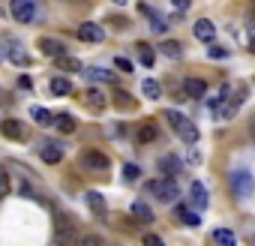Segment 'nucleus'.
I'll list each match as a JSON object with an SVG mask.
<instances>
[{
  "label": "nucleus",
  "mask_w": 255,
  "mask_h": 246,
  "mask_svg": "<svg viewBox=\"0 0 255 246\" xmlns=\"http://www.w3.org/2000/svg\"><path fill=\"white\" fill-rule=\"evenodd\" d=\"M165 120L171 123V129L186 141V144H195L198 141V129H195V123L189 117H183L180 111H165Z\"/></svg>",
  "instance_id": "nucleus-1"
},
{
  "label": "nucleus",
  "mask_w": 255,
  "mask_h": 246,
  "mask_svg": "<svg viewBox=\"0 0 255 246\" xmlns=\"http://www.w3.org/2000/svg\"><path fill=\"white\" fill-rule=\"evenodd\" d=\"M0 48H3V54H6V60L9 63H15V66H30V54H27V48L15 39V36H3V42H0Z\"/></svg>",
  "instance_id": "nucleus-2"
},
{
  "label": "nucleus",
  "mask_w": 255,
  "mask_h": 246,
  "mask_svg": "<svg viewBox=\"0 0 255 246\" xmlns=\"http://www.w3.org/2000/svg\"><path fill=\"white\" fill-rule=\"evenodd\" d=\"M147 192L153 195V198H159V201H165V204H171V201H177V183L171 180V177H165V180H150L147 183Z\"/></svg>",
  "instance_id": "nucleus-3"
},
{
  "label": "nucleus",
  "mask_w": 255,
  "mask_h": 246,
  "mask_svg": "<svg viewBox=\"0 0 255 246\" xmlns=\"http://www.w3.org/2000/svg\"><path fill=\"white\" fill-rule=\"evenodd\" d=\"M9 15L15 21L27 24V21L36 18V3H33V0H12V3H9Z\"/></svg>",
  "instance_id": "nucleus-4"
},
{
  "label": "nucleus",
  "mask_w": 255,
  "mask_h": 246,
  "mask_svg": "<svg viewBox=\"0 0 255 246\" xmlns=\"http://www.w3.org/2000/svg\"><path fill=\"white\" fill-rule=\"evenodd\" d=\"M231 189H234L237 198H249V195L255 192L252 174H249V171H234V174H231Z\"/></svg>",
  "instance_id": "nucleus-5"
},
{
  "label": "nucleus",
  "mask_w": 255,
  "mask_h": 246,
  "mask_svg": "<svg viewBox=\"0 0 255 246\" xmlns=\"http://www.w3.org/2000/svg\"><path fill=\"white\" fill-rule=\"evenodd\" d=\"M36 150H39V156H42V162H48V165H57V162L63 159V147H60L57 141H51V138H42Z\"/></svg>",
  "instance_id": "nucleus-6"
},
{
  "label": "nucleus",
  "mask_w": 255,
  "mask_h": 246,
  "mask_svg": "<svg viewBox=\"0 0 255 246\" xmlns=\"http://www.w3.org/2000/svg\"><path fill=\"white\" fill-rule=\"evenodd\" d=\"M78 39H81V42H93V45H96V42H102V39H105V30H102L99 24H93V21H84V24L78 27Z\"/></svg>",
  "instance_id": "nucleus-7"
},
{
  "label": "nucleus",
  "mask_w": 255,
  "mask_h": 246,
  "mask_svg": "<svg viewBox=\"0 0 255 246\" xmlns=\"http://www.w3.org/2000/svg\"><path fill=\"white\" fill-rule=\"evenodd\" d=\"M81 162L87 165V168H93V171H105L111 162H108V156L105 153H99V150H84L81 153Z\"/></svg>",
  "instance_id": "nucleus-8"
},
{
  "label": "nucleus",
  "mask_w": 255,
  "mask_h": 246,
  "mask_svg": "<svg viewBox=\"0 0 255 246\" xmlns=\"http://www.w3.org/2000/svg\"><path fill=\"white\" fill-rule=\"evenodd\" d=\"M0 132H3L9 141H21L27 132H24V123L21 120H3V123H0Z\"/></svg>",
  "instance_id": "nucleus-9"
},
{
  "label": "nucleus",
  "mask_w": 255,
  "mask_h": 246,
  "mask_svg": "<svg viewBox=\"0 0 255 246\" xmlns=\"http://www.w3.org/2000/svg\"><path fill=\"white\" fill-rule=\"evenodd\" d=\"M189 204H192L195 210H204V207H207V189H204V183L195 180V183L189 186Z\"/></svg>",
  "instance_id": "nucleus-10"
},
{
  "label": "nucleus",
  "mask_w": 255,
  "mask_h": 246,
  "mask_svg": "<svg viewBox=\"0 0 255 246\" xmlns=\"http://www.w3.org/2000/svg\"><path fill=\"white\" fill-rule=\"evenodd\" d=\"M177 219L183 222V225H189V228H198L201 225V216H198V210H192V207H186V204H177Z\"/></svg>",
  "instance_id": "nucleus-11"
},
{
  "label": "nucleus",
  "mask_w": 255,
  "mask_h": 246,
  "mask_svg": "<svg viewBox=\"0 0 255 246\" xmlns=\"http://www.w3.org/2000/svg\"><path fill=\"white\" fill-rule=\"evenodd\" d=\"M213 36H216V27H213V21H207V18H198V21H195V39H201V42H213Z\"/></svg>",
  "instance_id": "nucleus-12"
},
{
  "label": "nucleus",
  "mask_w": 255,
  "mask_h": 246,
  "mask_svg": "<svg viewBox=\"0 0 255 246\" xmlns=\"http://www.w3.org/2000/svg\"><path fill=\"white\" fill-rule=\"evenodd\" d=\"M183 90H186V96L201 99V96L207 93V84H204L201 78H183Z\"/></svg>",
  "instance_id": "nucleus-13"
},
{
  "label": "nucleus",
  "mask_w": 255,
  "mask_h": 246,
  "mask_svg": "<svg viewBox=\"0 0 255 246\" xmlns=\"http://www.w3.org/2000/svg\"><path fill=\"white\" fill-rule=\"evenodd\" d=\"M39 51H42V54H48L51 60H54V57H60V54H66L63 42H57V39H39Z\"/></svg>",
  "instance_id": "nucleus-14"
},
{
  "label": "nucleus",
  "mask_w": 255,
  "mask_h": 246,
  "mask_svg": "<svg viewBox=\"0 0 255 246\" xmlns=\"http://www.w3.org/2000/svg\"><path fill=\"white\" fill-rule=\"evenodd\" d=\"M84 102H87V105H90L93 111H102L108 99H105V93H102V90H96V87H90V90H84Z\"/></svg>",
  "instance_id": "nucleus-15"
},
{
  "label": "nucleus",
  "mask_w": 255,
  "mask_h": 246,
  "mask_svg": "<svg viewBox=\"0 0 255 246\" xmlns=\"http://www.w3.org/2000/svg\"><path fill=\"white\" fill-rule=\"evenodd\" d=\"M54 129H60L63 135L75 132V117L72 114H54Z\"/></svg>",
  "instance_id": "nucleus-16"
},
{
  "label": "nucleus",
  "mask_w": 255,
  "mask_h": 246,
  "mask_svg": "<svg viewBox=\"0 0 255 246\" xmlns=\"http://www.w3.org/2000/svg\"><path fill=\"white\" fill-rule=\"evenodd\" d=\"M54 66L57 69H63V72H78V69H84L75 57H69V54H60V57H54Z\"/></svg>",
  "instance_id": "nucleus-17"
},
{
  "label": "nucleus",
  "mask_w": 255,
  "mask_h": 246,
  "mask_svg": "<svg viewBox=\"0 0 255 246\" xmlns=\"http://www.w3.org/2000/svg\"><path fill=\"white\" fill-rule=\"evenodd\" d=\"M81 72H84V78H90V81H114V75H111L108 69H99V66H84Z\"/></svg>",
  "instance_id": "nucleus-18"
},
{
  "label": "nucleus",
  "mask_w": 255,
  "mask_h": 246,
  "mask_svg": "<svg viewBox=\"0 0 255 246\" xmlns=\"http://www.w3.org/2000/svg\"><path fill=\"white\" fill-rule=\"evenodd\" d=\"M30 117L39 123V126H54V114H51V111H45V108H39V105H33V108H30Z\"/></svg>",
  "instance_id": "nucleus-19"
},
{
  "label": "nucleus",
  "mask_w": 255,
  "mask_h": 246,
  "mask_svg": "<svg viewBox=\"0 0 255 246\" xmlns=\"http://www.w3.org/2000/svg\"><path fill=\"white\" fill-rule=\"evenodd\" d=\"M159 51H162L165 57H171V60H177V57H183V45H180V42H174V39H168V42H162V45H159Z\"/></svg>",
  "instance_id": "nucleus-20"
},
{
  "label": "nucleus",
  "mask_w": 255,
  "mask_h": 246,
  "mask_svg": "<svg viewBox=\"0 0 255 246\" xmlns=\"http://www.w3.org/2000/svg\"><path fill=\"white\" fill-rule=\"evenodd\" d=\"M141 90H144L147 99H159V96H162V87H159L156 78H144V81H141Z\"/></svg>",
  "instance_id": "nucleus-21"
},
{
  "label": "nucleus",
  "mask_w": 255,
  "mask_h": 246,
  "mask_svg": "<svg viewBox=\"0 0 255 246\" xmlns=\"http://www.w3.org/2000/svg\"><path fill=\"white\" fill-rule=\"evenodd\" d=\"M84 201H87V207H90L96 216H102V213H105V201H102V195H99V192H87V195H84Z\"/></svg>",
  "instance_id": "nucleus-22"
},
{
  "label": "nucleus",
  "mask_w": 255,
  "mask_h": 246,
  "mask_svg": "<svg viewBox=\"0 0 255 246\" xmlns=\"http://www.w3.org/2000/svg\"><path fill=\"white\" fill-rule=\"evenodd\" d=\"M135 48H138V60H141L144 66H153V63H156V54H153V48H150L147 42H138Z\"/></svg>",
  "instance_id": "nucleus-23"
},
{
  "label": "nucleus",
  "mask_w": 255,
  "mask_h": 246,
  "mask_svg": "<svg viewBox=\"0 0 255 246\" xmlns=\"http://www.w3.org/2000/svg\"><path fill=\"white\" fill-rule=\"evenodd\" d=\"M51 93H54V96L72 93V81H69V78H51Z\"/></svg>",
  "instance_id": "nucleus-24"
},
{
  "label": "nucleus",
  "mask_w": 255,
  "mask_h": 246,
  "mask_svg": "<svg viewBox=\"0 0 255 246\" xmlns=\"http://www.w3.org/2000/svg\"><path fill=\"white\" fill-rule=\"evenodd\" d=\"M132 216L141 219V222H153V210H150L144 201H135V204H132Z\"/></svg>",
  "instance_id": "nucleus-25"
},
{
  "label": "nucleus",
  "mask_w": 255,
  "mask_h": 246,
  "mask_svg": "<svg viewBox=\"0 0 255 246\" xmlns=\"http://www.w3.org/2000/svg\"><path fill=\"white\" fill-rule=\"evenodd\" d=\"M141 144H147V141H153L156 138V126H153V123L147 120V123H141V126H138V135H135Z\"/></svg>",
  "instance_id": "nucleus-26"
},
{
  "label": "nucleus",
  "mask_w": 255,
  "mask_h": 246,
  "mask_svg": "<svg viewBox=\"0 0 255 246\" xmlns=\"http://www.w3.org/2000/svg\"><path fill=\"white\" fill-rule=\"evenodd\" d=\"M159 168H162V171H165L168 177H174V174H180V162H177L174 156H162V159H159Z\"/></svg>",
  "instance_id": "nucleus-27"
},
{
  "label": "nucleus",
  "mask_w": 255,
  "mask_h": 246,
  "mask_svg": "<svg viewBox=\"0 0 255 246\" xmlns=\"http://www.w3.org/2000/svg\"><path fill=\"white\" fill-rule=\"evenodd\" d=\"M213 243H222V246H234V243H237V237H234L228 228H216V231H213Z\"/></svg>",
  "instance_id": "nucleus-28"
},
{
  "label": "nucleus",
  "mask_w": 255,
  "mask_h": 246,
  "mask_svg": "<svg viewBox=\"0 0 255 246\" xmlns=\"http://www.w3.org/2000/svg\"><path fill=\"white\" fill-rule=\"evenodd\" d=\"M114 105H117V108H123V111H129V108H135V99H132L129 93L117 90V93H114Z\"/></svg>",
  "instance_id": "nucleus-29"
},
{
  "label": "nucleus",
  "mask_w": 255,
  "mask_h": 246,
  "mask_svg": "<svg viewBox=\"0 0 255 246\" xmlns=\"http://www.w3.org/2000/svg\"><path fill=\"white\" fill-rule=\"evenodd\" d=\"M9 195V177H6V171L0 168V198H6Z\"/></svg>",
  "instance_id": "nucleus-30"
},
{
  "label": "nucleus",
  "mask_w": 255,
  "mask_h": 246,
  "mask_svg": "<svg viewBox=\"0 0 255 246\" xmlns=\"http://www.w3.org/2000/svg\"><path fill=\"white\" fill-rule=\"evenodd\" d=\"M207 57H213V60H225V57H228V51H225V48H219V45H210Z\"/></svg>",
  "instance_id": "nucleus-31"
},
{
  "label": "nucleus",
  "mask_w": 255,
  "mask_h": 246,
  "mask_svg": "<svg viewBox=\"0 0 255 246\" xmlns=\"http://www.w3.org/2000/svg\"><path fill=\"white\" fill-rule=\"evenodd\" d=\"M138 174H141L138 165H123V177H126V180H138Z\"/></svg>",
  "instance_id": "nucleus-32"
},
{
  "label": "nucleus",
  "mask_w": 255,
  "mask_h": 246,
  "mask_svg": "<svg viewBox=\"0 0 255 246\" xmlns=\"http://www.w3.org/2000/svg\"><path fill=\"white\" fill-rule=\"evenodd\" d=\"M171 6H177L180 12H186V9L192 6V0H171Z\"/></svg>",
  "instance_id": "nucleus-33"
},
{
  "label": "nucleus",
  "mask_w": 255,
  "mask_h": 246,
  "mask_svg": "<svg viewBox=\"0 0 255 246\" xmlns=\"http://www.w3.org/2000/svg\"><path fill=\"white\" fill-rule=\"evenodd\" d=\"M144 243H147V246H162V237H156V234H147V237H144Z\"/></svg>",
  "instance_id": "nucleus-34"
},
{
  "label": "nucleus",
  "mask_w": 255,
  "mask_h": 246,
  "mask_svg": "<svg viewBox=\"0 0 255 246\" xmlns=\"http://www.w3.org/2000/svg\"><path fill=\"white\" fill-rule=\"evenodd\" d=\"M117 66H120L123 72H129V69H132V63H129V60H123V57H117Z\"/></svg>",
  "instance_id": "nucleus-35"
},
{
  "label": "nucleus",
  "mask_w": 255,
  "mask_h": 246,
  "mask_svg": "<svg viewBox=\"0 0 255 246\" xmlns=\"http://www.w3.org/2000/svg\"><path fill=\"white\" fill-rule=\"evenodd\" d=\"M114 3H120V6H123V3H126V0H114Z\"/></svg>",
  "instance_id": "nucleus-36"
},
{
  "label": "nucleus",
  "mask_w": 255,
  "mask_h": 246,
  "mask_svg": "<svg viewBox=\"0 0 255 246\" xmlns=\"http://www.w3.org/2000/svg\"><path fill=\"white\" fill-rule=\"evenodd\" d=\"M0 123H3V120H0Z\"/></svg>",
  "instance_id": "nucleus-37"
}]
</instances>
